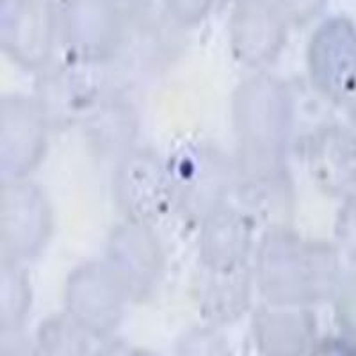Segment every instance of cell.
<instances>
[{"instance_id":"9c48e42d","label":"cell","mask_w":356,"mask_h":356,"mask_svg":"<svg viewBox=\"0 0 356 356\" xmlns=\"http://www.w3.org/2000/svg\"><path fill=\"white\" fill-rule=\"evenodd\" d=\"M106 262L122 278L130 298L138 301L157 291L166 269L164 246L154 227L129 219L111 232Z\"/></svg>"},{"instance_id":"7a4b0ae2","label":"cell","mask_w":356,"mask_h":356,"mask_svg":"<svg viewBox=\"0 0 356 356\" xmlns=\"http://www.w3.org/2000/svg\"><path fill=\"white\" fill-rule=\"evenodd\" d=\"M253 276L262 298L278 307L328 300L342 282L335 248L291 230L266 232L255 251Z\"/></svg>"},{"instance_id":"ac0fdd59","label":"cell","mask_w":356,"mask_h":356,"mask_svg":"<svg viewBox=\"0 0 356 356\" xmlns=\"http://www.w3.org/2000/svg\"><path fill=\"white\" fill-rule=\"evenodd\" d=\"M251 271L237 275H200L198 305L202 316L214 326L237 323L251 303Z\"/></svg>"},{"instance_id":"3957f363","label":"cell","mask_w":356,"mask_h":356,"mask_svg":"<svg viewBox=\"0 0 356 356\" xmlns=\"http://www.w3.org/2000/svg\"><path fill=\"white\" fill-rule=\"evenodd\" d=\"M168 170L175 212L198 225L227 205L228 195L239 182L235 159L209 143L180 146L168 159Z\"/></svg>"},{"instance_id":"8992f818","label":"cell","mask_w":356,"mask_h":356,"mask_svg":"<svg viewBox=\"0 0 356 356\" xmlns=\"http://www.w3.org/2000/svg\"><path fill=\"white\" fill-rule=\"evenodd\" d=\"M109 93L106 73L100 65L70 61L44 70L36 82L40 104L50 130H63L82 123Z\"/></svg>"},{"instance_id":"603a6c76","label":"cell","mask_w":356,"mask_h":356,"mask_svg":"<svg viewBox=\"0 0 356 356\" xmlns=\"http://www.w3.org/2000/svg\"><path fill=\"white\" fill-rule=\"evenodd\" d=\"M339 248L351 262L356 264V196L344 200L335 225Z\"/></svg>"},{"instance_id":"484cf974","label":"cell","mask_w":356,"mask_h":356,"mask_svg":"<svg viewBox=\"0 0 356 356\" xmlns=\"http://www.w3.org/2000/svg\"><path fill=\"white\" fill-rule=\"evenodd\" d=\"M95 356H157L154 355L148 349H141V348H129L127 344L120 342V340H111L107 342L100 351L97 353Z\"/></svg>"},{"instance_id":"e0dca14e","label":"cell","mask_w":356,"mask_h":356,"mask_svg":"<svg viewBox=\"0 0 356 356\" xmlns=\"http://www.w3.org/2000/svg\"><path fill=\"white\" fill-rule=\"evenodd\" d=\"M235 191L239 193L243 209L253 221L266 225L269 230H289L294 211V189L287 171L259 178L239 180Z\"/></svg>"},{"instance_id":"277c9868","label":"cell","mask_w":356,"mask_h":356,"mask_svg":"<svg viewBox=\"0 0 356 356\" xmlns=\"http://www.w3.org/2000/svg\"><path fill=\"white\" fill-rule=\"evenodd\" d=\"M130 300L125 284L106 260L81 264L66 280V314L93 339L116 332Z\"/></svg>"},{"instance_id":"4316f807","label":"cell","mask_w":356,"mask_h":356,"mask_svg":"<svg viewBox=\"0 0 356 356\" xmlns=\"http://www.w3.org/2000/svg\"><path fill=\"white\" fill-rule=\"evenodd\" d=\"M348 104H349V109H351L353 116L356 118V82H355V88H353L351 95H349V98H348Z\"/></svg>"},{"instance_id":"52a82bcc","label":"cell","mask_w":356,"mask_h":356,"mask_svg":"<svg viewBox=\"0 0 356 356\" xmlns=\"http://www.w3.org/2000/svg\"><path fill=\"white\" fill-rule=\"evenodd\" d=\"M52 237V209L43 191L29 180L2 182L0 248L2 259L24 264L36 259Z\"/></svg>"},{"instance_id":"ba28073f","label":"cell","mask_w":356,"mask_h":356,"mask_svg":"<svg viewBox=\"0 0 356 356\" xmlns=\"http://www.w3.org/2000/svg\"><path fill=\"white\" fill-rule=\"evenodd\" d=\"M50 125L36 98L9 95L0 100L2 182L25 180L43 161Z\"/></svg>"},{"instance_id":"d6986e66","label":"cell","mask_w":356,"mask_h":356,"mask_svg":"<svg viewBox=\"0 0 356 356\" xmlns=\"http://www.w3.org/2000/svg\"><path fill=\"white\" fill-rule=\"evenodd\" d=\"M33 305V289L20 262L2 259L0 266V330L20 332Z\"/></svg>"},{"instance_id":"7402d4cb","label":"cell","mask_w":356,"mask_h":356,"mask_svg":"<svg viewBox=\"0 0 356 356\" xmlns=\"http://www.w3.org/2000/svg\"><path fill=\"white\" fill-rule=\"evenodd\" d=\"M333 298L337 324L349 342L356 346V275L342 280Z\"/></svg>"},{"instance_id":"5b68a950","label":"cell","mask_w":356,"mask_h":356,"mask_svg":"<svg viewBox=\"0 0 356 356\" xmlns=\"http://www.w3.org/2000/svg\"><path fill=\"white\" fill-rule=\"evenodd\" d=\"M114 200L129 221L152 225L175 212L168 161L148 148H134L116 162Z\"/></svg>"},{"instance_id":"7c38bea8","label":"cell","mask_w":356,"mask_h":356,"mask_svg":"<svg viewBox=\"0 0 356 356\" xmlns=\"http://www.w3.org/2000/svg\"><path fill=\"white\" fill-rule=\"evenodd\" d=\"M308 77L317 93L348 102L356 82V33L344 22H330L308 49Z\"/></svg>"},{"instance_id":"ffe728a7","label":"cell","mask_w":356,"mask_h":356,"mask_svg":"<svg viewBox=\"0 0 356 356\" xmlns=\"http://www.w3.org/2000/svg\"><path fill=\"white\" fill-rule=\"evenodd\" d=\"M88 337L68 314H57L38 326L33 353L34 356H88Z\"/></svg>"},{"instance_id":"6da1fadb","label":"cell","mask_w":356,"mask_h":356,"mask_svg":"<svg viewBox=\"0 0 356 356\" xmlns=\"http://www.w3.org/2000/svg\"><path fill=\"white\" fill-rule=\"evenodd\" d=\"M239 180L284 173L294 130V97L284 81L260 73L235 89L232 100Z\"/></svg>"},{"instance_id":"cb8c5ba5","label":"cell","mask_w":356,"mask_h":356,"mask_svg":"<svg viewBox=\"0 0 356 356\" xmlns=\"http://www.w3.org/2000/svg\"><path fill=\"white\" fill-rule=\"evenodd\" d=\"M307 356H356V346L348 339H324Z\"/></svg>"},{"instance_id":"30bf717a","label":"cell","mask_w":356,"mask_h":356,"mask_svg":"<svg viewBox=\"0 0 356 356\" xmlns=\"http://www.w3.org/2000/svg\"><path fill=\"white\" fill-rule=\"evenodd\" d=\"M200 275L221 276L251 271L255 221L232 205L219 207L200 225Z\"/></svg>"},{"instance_id":"4fadbf2b","label":"cell","mask_w":356,"mask_h":356,"mask_svg":"<svg viewBox=\"0 0 356 356\" xmlns=\"http://www.w3.org/2000/svg\"><path fill=\"white\" fill-rule=\"evenodd\" d=\"M122 27L109 0H75L66 17V43L73 61L106 65L118 47Z\"/></svg>"},{"instance_id":"9a60e30c","label":"cell","mask_w":356,"mask_h":356,"mask_svg":"<svg viewBox=\"0 0 356 356\" xmlns=\"http://www.w3.org/2000/svg\"><path fill=\"white\" fill-rule=\"evenodd\" d=\"M89 150L100 159L116 162L136 148L139 114L125 95L109 93L82 122Z\"/></svg>"},{"instance_id":"44dd1931","label":"cell","mask_w":356,"mask_h":356,"mask_svg":"<svg viewBox=\"0 0 356 356\" xmlns=\"http://www.w3.org/2000/svg\"><path fill=\"white\" fill-rule=\"evenodd\" d=\"M173 356H232L228 342L214 328L198 326L177 340Z\"/></svg>"},{"instance_id":"8fae6325","label":"cell","mask_w":356,"mask_h":356,"mask_svg":"<svg viewBox=\"0 0 356 356\" xmlns=\"http://www.w3.org/2000/svg\"><path fill=\"white\" fill-rule=\"evenodd\" d=\"M305 166L324 195L356 196V130L342 125L319 127L305 143Z\"/></svg>"},{"instance_id":"d4e9b609","label":"cell","mask_w":356,"mask_h":356,"mask_svg":"<svg viewBox=\"0 0 356 356\" xmlns=\"http://www.w3.org/2000/svg\"><path fill=\"white\" fill-rule=\"evenodd\" d=\"M0 356H34L33 344L20 335V332L2 333Z\"/></svg>"},{"instance_id":"5bb4252c","label":"cell","mask_w":356,"mask_h":356,"mask_svg":"<svg viewBox=\"0 0 356 356\" xmlns=\"http://www.w3.org/2000/svg\"><path fill=\"white\" fill-rule=\"evenodd\" d=\"M251 330L262 356H305L314 348L316 317L307 307L267 303L253 312Z\"/></svg>"},{"instance_id":"2e32d148","label":"cell","mask_w":356,"mask_h":356,"mask_svg":"<svg viewBox=\"0 0 356 356\" xmlns=\"http://www.w3.org/2000/svg\"><path fill=\"white\" fill-rule=\"evenodd\" d=\"M284 36L282 18L266 6H248L234 18V54L251 68L275 61Z\"/></svg>"}]
</instances>
